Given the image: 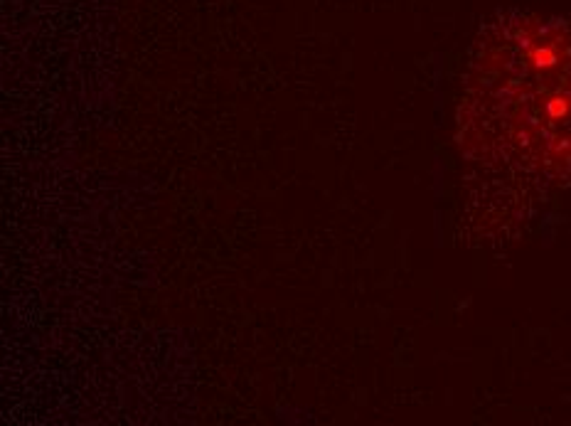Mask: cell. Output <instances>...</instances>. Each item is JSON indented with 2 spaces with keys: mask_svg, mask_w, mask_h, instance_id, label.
Wrapping results in <instances>:
<instances>
[{
  "mask_svg": "<svg viewBox=\"0 0 571 426\" xmlns=\"http://www.w3.org/2000/svg\"><path fill=\"white\" fill-rule=\"evenodd\" d=\"M468 111L503 160L549 178L571 175V18L512 13L478 40Z\"/></svg>",
  "mask_w": 571,
  "mask_h": 426,
  "instance_id": "obj_1",
  "label": "cell"
}]
</instances>
